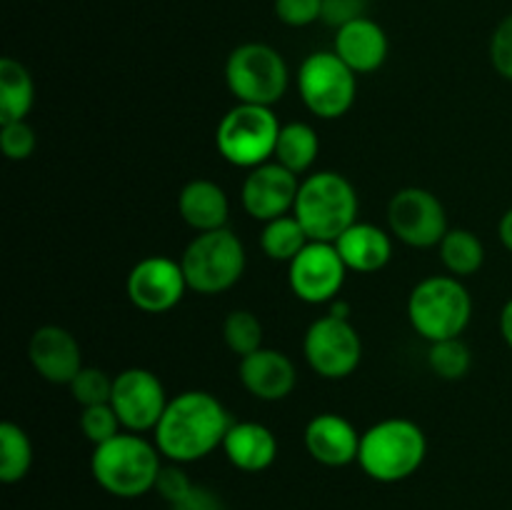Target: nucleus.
Listing matches in <instances>:
<instances>
[{"label": "nucleus", "mask_w": 512, "mask_h": 510, "mask_svg": "<svg viewBox=\"0 0 512 510\" xmlns=\"http://www.w3.org/2000/svg\"><path fill=\"white\" fill-rule=\"evenodd\" d=\"M170 510H228V505L220 498V493H215L208 485H193V490L183 500L170 505Z\"/></svg>", "instance_id": "obj_37"}, {"label": "nucleus", "mask_w": 512, "mask_h": 510, "mask_svg": "<svg viewBox=\"0 0 512 510\" xmlns=\"http://www.w3.org/2000/svg\"><path fill=\"white\" fill-rule=\"evenodd\" d=\"M80 430H83V435L95 448V445L108 443L110 438L123 433V425H120V418L113 410V405L103 403L83 408V413H80Z\"/></svg>", "instance_id": "obj_31"}, {"label": "nucleus", "mask_w": 512, "mask_h": 510, "mask_svg": "<svg viewBox=\"0 0 512 510\" xmlns=\"http://www.w3.org/2000/svg\"><path fill=\"white\" fill-rule=\"evenodd\" d=\"M238 378L253 398L263 400V403H278V400H285L295 390L298 370H295V363L283 350L265 348L263 345L255 353L240 358Z\"/></svg>", "instance_id": "obj_17"}, {"label": "nucleus", "mask_w": 512, "mask_h": 510, "mask_svg": "<svg viewBox=\"0 0 512 510\" xmlns=\"http://www.w3.org/2000/svg\"><path fill=\"white\" fill-rule=\"evenodd\" d=\"M178 213L185 225L195 233H208V230L228 228L230 200L228 193L220 188L215 180L195 178L180 188L178 193Z\"/></svg>", "instance_id": "obj_22"}, {"label": "nucleus", "mask_w": 512, "mask_h": 510, "mask_svg": "<svg viewBox=\"0 0 512 510\" xmlns=\"http://www.w3.org/2000/svg\"><path fill=\"white\" fill-rule=\"evenodd\" d=\"M333 50L355 75H368L385 65L390 53V40L383 25L365 15V18H358L335 30Z\"/></svg>", "instance_id": "obj_19"}, {"label": "nucleus", "mask_w": 512, "mask_h": 510, "mask_svg": "<svg viewBox=\"0 0 512 510\" xmlns=\"http://www.w3.org/2000/svg\"><path fill=\"white\" fill-rule=\"evenodd\" d=\"M298 93L305 108L320 120H338L353 108L358 75L335 50H315L298 68Z\"/></svg>", "instance_id": "obj_9"}, {"label": "nucleus", "mask_w": 512, "mask_h": 510, "mask_svg": "<svg viewBox=\"0 0 512 510\" xmlns=\"http://www.w3.org/2000/svg\"><path fill=\"white\" fill-rule=\"evenodd\" d=\"M223 340L238 358L263 348V323L253 310H230L223 320Z\"/></svg>", "instance_id": "obj_29"}, {"label": "nucleus", "mask_w": 512, "mask_h": 510, "mask_svg": "<svg viewBox=\"0 0 512 510\" xmlns=\"http://www.w3.org/2000/svg\"><path fill=\"white\" fill-rule=\"evenodd\" d=\"M113 380L115 378H110L105 370L88 368V365H85V368L75 375L73 383H70L68 388L75 403L88 408V405L110 403V395H113Z\"/></svg>", "instance_id": "obj_30"}, {"label": "nucleus", "mask_w": 512, "mask_h": 510, "mask_svg": "<svg viewBox=\"0 0 512 510\" xmlns=\"http://www.w3.org/2000/svg\"><path fill=\"white\" fill-rule=\"evenodd\" d=\"M428 455L425 430L410 418H385L360 435L358 465L375 483H400L418 473Z\"/></svg>", "instance_id": "obj_3"}, {"label": "nucleus", "mask_w": 512, "mask_h": 510, "mask_svg": "<svg viewBox=\"0 0 512 510\" xmlns=\"http://www.w3.org/2000/svg\"><path fill=\"white\" fill-rule=\"evenodd\" d=\"M275 18L288 28H308L323 15V0H275Z\"/></svg>", "instance_id": "obj_33"}, {"label": "nucleus", "mask_w": 512, "mask_h": 510, "mask_svg": "<svg viewBox=\"0 0 512 510\" xmlns=\"http://www.w3.org/2000/svg\"><path fill=\"white\" fill-rule=\"evenodd\" d=\"M35 145H38V135L28 120L0 123V148L8 160H15V163L28 160L35 153Z\"/></svg>", "instance_id": "obj_32"}, {"label": "nucleus", "mask_w": 512, "mask_h": 510, "mask_svg": "<svg viewBox=\"0 0 512 510\" xmlns=\"http://www.w3.org/2000/svg\"><path fill=\"white\" fill-rule=\"evenodd\" d=\"M163 453L155 440L143 438L140 433H128L100 443L90 455V473L93 480L115 498H140V495L155 490L160 468H163Z\"/></svg>", "instance_id": "obj_2"}, {"label": "nucleus", "mask_w": 512, "mask_h": 510, "mask_svg": "<svg viewBox=\"0 0 512 510\" xmlns=\"http://www.w3.org/2000/svg\"><path fill=\"white\" fill-rule=\"evenodd\" d=\"M498 235H500V243L505 245V250H508V253H512V208L505 210L503 218H500Z\"/></svg>", "instance_id": "obj_39"}, {"label": "nucleus", "mask_w": 512, "mask_h": 510, "mask_svg": "<svg viewBox=\"0 0 512 510\" xmlns=\"http://www.w3.org/2000/svg\"><path fill=\"white\" fill-rule=\"evenodd\" d=\"M193 485L195 483L190 480V475L185 473L183 465L168 463L160 468L158 480H155V493H158L168 505H175L193 490Z\"/></svg>", "instance_id": "obj_35"}, {"label": "nucleus", "mask_w": 512, "mask_h": 510, "mask_svg": "<svg viewBox=\"0 0 512 510\" xmlns=\"http://www.w3.org/2000/svg\"><path fill=\"white\" fill-rule=\"evenodd\" d=\"M33 468V443L30 435L13 420L0 423V480L15 485Z\"/></svg>", "instance_id": "obj_26"}, {"label": "nucleus", "mask_w": 512, "mask_h": 510, "mask_svg": "<svg viewBox=\"0 0 512 510\" xmlns=\"http://www.w3.org/2000/svg\"><path fill=\"white\" fill-rule=\"evenodd\" d=\"M348 273L335 243L310 240L288 263V285L303 303L323 305L338 298Z\"/></svg>", "instance_id": "obj_13"}, {"label": "nucleus", "mask_w": 512, "mask_h": 510, "mask_svg": "<svg viewBox=\"0 0 512 510\" xmlns=\"http://www.w3.org/2000/svg\"><path fill=\"white\" fill-rule=\"evenodd\" d=\"M233 425L228 408L208 390H185L170 398L153 440L165 460L188 465L223 448Z\"/></svg>", "instance_id": "obj_1"}, {"label": "nucleus", "mask_w": 512, "mask_h": 510, "mask_svg": "<svg viewBox=\"0 0 512 510\" xmlns=\"http://www.w3.org/2000/svg\"><path fill=\"white\" fill-rule=\"evenodd\" d=\"M125 290L135 308L148 315H160L180 305L190 288L180 260L168 255H148L133 265L125 280Z\"/></svg>", "instance_id": "obj_14"}, {"label": "nucleus", "mask_w": 512, "mask_h": 510, "mask_svg": "<svg viewBox=\"0 0 512 510\" xmlns=\"http://www.w3.org/2000/svg\"><path fill=\"white\" fill-rule=\"evenodd\" d=\"M428 365L440 380H463L473 368V353L463 338H448L430 343Z\"/></svg>", "instance_id": "obj_28"}, {"label": "nucleus", "mask_w": 512, "mask_h": 510, "mask_svg": "<svg viewBox=\"0 0 512 510\" xmlns=\"http://www.w3.org/2000/svg\"><path fill=\"white\" fill-rule=\"evenodd\" d=\"M473 318V298L455 275H430L408 295V320L428 343L460 338Z\"/></svg>", "instance_id": "obj_5"}, {"label": "nucleus", "mask_w": 512, "mask_h": 510, "mask_svg": "<svg viewBox=\"0 0 512 510\" xmlns=\"http://www.w3.org/2000/svg\"><path fill=\"white\" fill-rule=\"evenodd\" d=\"M393 233L383 230L375 223H363V220H355L338 240H335V248H338L340 258L348 265V270L353 273H378L393 258Z\"/></svg>", "instance_id": "obj_21"}, {"label": "nucleus", "mask_w": 512, "mask_h": 510, "mask_svg": "<svg viewBox=\"0 0 512 510\" xmlns=\"http://www.w3.org/2000/svg\"><path fill=\"white\" fill-rule=\"evenodd\" d=\"M308 243V233H305V228L293 213L280 215V218L263 223L260 248L275 263H290Z\"/></svg>", "instance_id": "obj_27"}, {"label": "nucleus", "mask_w": 512, "mask_h": 510, "mask_svg": "<svg viewBox=\"0 0 512 510\" xmlns=\"http://www.w3.org/2000/svg\"><path fill=\"white\" fill-rule=\"evenodd\" d=\"M358 193L345 175L318 170L300 180L293 215L310 240L335 243L358 220Z\"/></svg>", "instance_id": "obj_4"}, {"label": "nucleus", "mask_w": 512, "mask_h": 510, "mask_svg": "<svg viewBox=\"0 0 512 510\" xmlns=\"http://www.w3.org/2000/svg\"><path fill=\"white\" fill-rule=\"evenodd\" d=\"M170 398L165 385L153 370L148 368H125L115 375L110 405L118 413L120 425L128 433H153L168 408Z\"/></svg>", "instance_id": "obj_12"}, {"label": "nucleus", "mask_w": 512, "mask_h": 510, "mask_svg": "<svg viewBox=\"0 0 512 510\" xmlns=\"http://www.w3.org/2000/svg\"><path fill=\"white\" fill-rule=\"evenodd\" d=\"M360 435L348 418L338 413H318L305 425V450L325 468H345L358 463Z\"/></svg>", "instance_id": "obj_18"}, {"label": "nucleus", "mask_w": 512, "mask_h": 510, "mask_svg": "<svg viewBox=\"0 0 512 510\" xmlns=\"http://www.w3.org/2000/svg\"><path fill=\"white\" fill-rule=\"evenodd\" d=\"M445 270L455 278H470L485 263V245L473 230L450 228L438 245Z\"/></svg>", "instance_id": "obj_25"}, {"label": "nucleus", "mask_w": 512, "mask_h": 510, "mask_svg": "<svg viewBox=\"0 0 512 510\" xmlns=\"http://www.w3.org/2000/svg\"><path fill=\"white\" fill-rule=\"evenodd\" d=\"M500 335L512 350V298L505 300L503 310H500Z\"/></svg>", "instance_id": "obj_38"}, {"label": "nucleus", "mask_w": 512, "mask_h": 510, "mask_svg": "<svg viewBox=\"0 0 512 510\" xmlns=\"http://www.w3.org/2000/svg\"><path fill=\"white\" fill-rule=\"evenodd\" d=\"M245 245L230 228L198 233L180 255L188 288L200 295H218L233 288L245 273Z\"/></svg>", "instance_id": "obj_6"}, {"label": "nucleus", "mask_w": 512, "mask_h": 510, "mask_svg": "<svg viewBox=\"0 0 512 510\" xmlns=\"http://www.w3.org/2000/svg\"><path fill=\"white\" fill-rule=\"evenodd\" d=\"M35 83L30 70L20 60H0V123L25 120L33 110Z\"/></svg>", "instance_id": "obj_23"}, {"label": "nucleus", "mask_w": 512, "mask_h": 510, "mask_svg": "<svg viewBox=\"0 0 512 510\" xmlns=\"http://www.w3.org/2000/svg\"><path fill=\"white\" fill-rule=\"evenodd\" d=\"M303 353L310 370L325 380H343L358 370L363 360V340L350 318L328 313L305 330Z\"/></svg>", "instance_id": "obj_10"}, {"label": "nucleus", "mask_w": 512, "mask_h": 510, "mask_svg": "<svg viewBox=\"0 0 512 510\" xmlns=\"http://www.w3.org/2000/svg\"><path fill=\"white\" fill-rule=\"evenodd\" d=\"M370 8V0H323V20L330 28H343V25L353 23V20L365 18Z\"/></svg>", "instance_id": "obj_36"}, {"label": "nucleus", "mask_w": 512, "mask_h": 510, "mask_svg": "<svg viewBox=\"0 0 512 510\" xmlns=\"http://www.w3.org/2000/svg\"><path fill=\"white\" fill-rule=\"evenodd\" d=\"M28 360L35 373L53 385H70L85 368L80 343L60 325H43L30 335Z\"/></svg>", "instance_id": "obj_16"}, {"label": "nucleus", "mask_w": 512, "mask_h": 510, "mask_svg": "<svg viewBox=\"0 0 512 510\" xmlns=\"http://www.w3.org/2000/svg\"><path fill=\"white\" fill-rule=\"evenodd\" d=\"M288 83V63L268 43H243L225 60V85L238 103L273 108L283 100Z\"/></svg>", "instance_id": "obj_8"}, {"label": "nucleus", "mask_w": 512, "mask_h": 510, "mask_svg": "<svg viewBox=\"0 0 512 510\" xmlns=\"http://www.w3.org/2000/svg\"><path fill=\"white\" fill-rule=\"evenodd\" d=\"M280 128L283 125L273 108L235 103L220 118L215 130V148L235 168L253 170L273 160Z\"/></svg>", "instance_id": "obj_7"}, {"label": "nucleus", "mask_w": 512, "mask_h": 510, "mask_svg": "<svg viewBox=\"0 0 512 510\" xmlns=\"http://www.w3.org/2000/svg\"><path fill=\"white\" fill-rule=\"evenodd\" d=\"M320 153V138L313 125L303 120H293L280 128L278 145H275L273 160L283 168L293 170L295 175H303L313 168Z\"/></svg>", "instance_id": "obj_24"}, {"label": "nucleus", "mask_w": 512, "mask_h": 510, "mask_svg": "<svg viewBox=\"0 0 512 510\" xmlns=\"http://www.w3.org/2000/svg\"><path fill=\"white\" fill-rule=\"evenodd\" d=\"M223 453L233 468L243 473H263L278 458V438L268 425L255 420H233L223 440Z\"/></svg>", "instance_id": "obj_20"}, {"label": "nucleus", "mask_w": 512, "mask_h": 510, "mask_svg": "<svg viewBox=\"0 0 512 510\" xmlns=\"http://www.w3.org/2000/svg\"><path fill=\"white\" fill-rule=\"evenodd\" d=\"M390 233L410 248H438L448 233V213L435 193L425 188L398 190L388 203Z\"/></svg>", "instance_id": "obj_11"}, {"label": "nucleus", "mask_w": 512, "mask_h": 510, "mask_svg": "<svg viewBox=\"0 0 512 510\" xmlns=\"http://www.w3.org/2000/svg\"><path fill=\"white\" fill-rule=\"evenodd\" d=\"M490 63L500 78L512 83V13L495 25L490 38Z\"/></svg>", "instance_id": "obj_34"}, {"label": "nucleus", "mask_w": 512, "mask_h": 510, "mask_svg": "<svg viewBox=\"0 0 512 510\" xmlns=\"http://www.w3.org/2000/svg\"><path fill=\"white\" fill-rule=\"evenodd\" d=\"M298 190L300 175L270 160V163L248 170L243 188H240V200H243V208L250 218L268 223L280 215L293 213Z\"/></svg>", "instance_id": "obj_15"}]
</instances>
